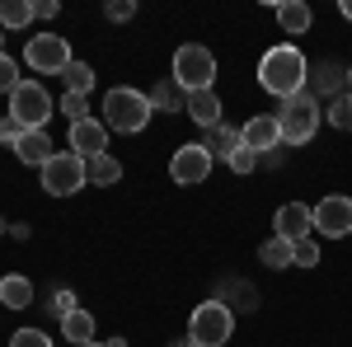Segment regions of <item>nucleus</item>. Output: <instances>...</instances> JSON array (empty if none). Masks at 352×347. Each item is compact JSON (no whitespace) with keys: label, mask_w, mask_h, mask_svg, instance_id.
Masks as SVG:
<instances>
[{"label":"nucleus","mask_w":352,"mask_h":347,"mask_svg":"<svg viewBox=\"0 0 352 347\" xmlns=\"http://www.w3.org/2000/svg\"><path fill=\"white\" fill-rule=\"evenodd\" d=\"M305 80H310V66H305L300 47H292V43H282V47L263 52V61H258V85H263L268 94H277V99L300 94Z\"/></svg>","instance_id":"1"},{"label":"nucleus","mask_w":352,"mask_h":347,"mask_svg":"<svg viewBox=\"0 0 352 347\" xmlns=\"http://www.w3.org/2000/svg\"><path fill=\"white\" fill-rule=\"evenodd\" d=\"M169 347H197V343H192V338H179V343H169Z\"/></svg>","instance_id":"38"},{"label":"nucleus","mask_w":352,"mask_h":347,"mask_svg":"<svg viewBox=\"0 0 352 347\" xmlns=\"http://www.w3.org/2000/svg\"><path fill=\"white\" fill-rule=\"evenodd\" d=\"M338 10H343V19H348V24H352V0H343V5H338Z\"/></svg>","instance_id":"36"},{"label":"nucleus","mask_w":352,"mask_h":347,"mask_svg":"<svg viewBox=\"0 0 352 347\" xmlns=\"http://www.w3.org/2000/svg\"><path fill=\"white\" fill-rule=\"evenodd\" d=\"M85 179L94 188H109V183L122 179V164L113 160V155H94V160H85Z\"/></svg>","instance_id":"20"},{"label":"nucleus","mask_w":352,"mask_h":347,"mask_svg":"<svg viewBox=\"0 0 352 347\" xmlns=\"http://www.w3.org/2000/svg\"><path fill=\"white\" fill-rule=\"evenodd\" d=\"M240 141L254 150V155L277 150V141H282V132H277V113H258V117H249V122L240 127Z\"/></svg>","instance_id":"13"},{"label":"nucleus","mask_w":352,"mask_h":347,"mask_svg":"<svg viewBox=\"0 0 352 347\" xmlns=\"http://www.w3.org/2000/svg\"><path fill=\"white\" fill-rule=\"evenodd\" d=\"M61 338H71L76 347L94 343V315H89V310H71V315L61 320Z\"/></svg>","instance_id":"19"},{"label":"nucleus","mask_w":352,"mask_h":347,"mask_svg":"<svg viewBox=\"0 0 352 347\" xmlns=\"http://www.w3.org/2000/svg\"><path fill=\"white\" fill-rule=\"evenodd\" d=\"M174 80H179V89H184V94L217 89V56L207 52V47H197V43L179 47V52H174Z\"/></svg>","instance_id":"4"},{"label":"nucleus","mask_w":352,"mask_h":347,"mask_svg":"<svg viewBox=\"0 0 352 347\" xmlns=\"http://www.w3.org/2000/svg\"><path fill=\"white\" fill-rule=\"evenodd\" d=\"M0 300H5L10 310H28V305H33V282H28V277H19V272L0 277Z\"/></svg>","instance_id":"18"},{"label":"nucleus","mask_w":352,"mask_h":347,"mask_svg":"<svg viewBox=\"0 0 352 347\" xmlns=\"http://www.w3.org/2000/svg\"><path fill=\"white\" fill-rule=\"evenodd\" d=\"M71 155H80V160L109 155V127H104V117H85V122H71Z\"/></svg>","instance_id":"10"},{"label":"nucleus","mask_w":352,"mask_h":347,"mask_svg":"<svg viewBox=\"0 0 352 347\" xmlns=\"http://www.w3.org/2000/svg\"><path fill=\"white\" fill-rule=\"evenodd\" d=\"M226 164H230L235 174H254V169H258V155H254V150H249V146L240 141V150H235V155H230Z\"/></svg>","instance_id":"31"},{"label":"nucleus","mask_w":352,"mask_h":347,"mask_svg":"<svg viewBox=\"0 0 352 347\" xmlns=\"http://www.w3.org/2000/svg\"><path fill=\"white\" fill-rule=\"evenodd\" d=\"M14 155L24 164H38V169H43V164L52 160V136L47 132H24V141L14 146Z\"/></svg>","instance_id":"17"},{"label":"nucleus","mask_w":352,"mask_h":347,"mask_svg":"<svg viewBox=\"0 0 352 347\" xmlns=\"http://www.w3.org/2000/svg\"><path fill=\"white\" fill-rule=\"evenodd\" d=\"M61 113L71 122H85L89 117V94H61Z\"/></svg>","instance_id":"28"},{"label":"nucleus","mask_w":352,"mask_h":347,"mask_svg":"<svg viewBox=\"0 0 352 347\" xmlns=\"http://www.w3.org/2000/svg\"><path fill=\"white\" fill-rule=\"evenodd\" d=\"M315 263H320V244H315V235L296 240V267H315Z\"/></svg>","instance_id":"30"},{"label":"nucleus","mask_w":352,"mask_h":347,"mask_svg":"<svg viewBox=\"0 0 352 347\" xmlns=\"http://www.w3.org/2000/svg\"><path fill=\"white\" fill-rule=\"evenodd\" d=\"M24 61L38 71V76H61L76 56H71V43H66V38H56V33H38V38H28Z\"/></svg>","instance_id":"7"},{"label":"nucleus","mask_w":352,"mask_h":347,"mask_svg":"<svg viewBox=\"0 0 352 347\" xmlns=\"http://www.w3.org/2000/svg\"><path fill=\"white\" fill-rule=\"evenodd\" d=\"M0 52H5V33H0Z\"/></svg>","instance_id":"40"},{"label":"nucleus","mask_w":352,"mask_h":347,"mask_svg":"<svg viewBox=\"0 0 352 347\" xmlns=\"http://www.w3.org/2000/svg\"><path fill=\"white\" fill-rule=\"evenodd\" d=\"M0 235H5V221H0Z\"/></svg>","instance_id":"42"},{"label":"nucleus","mask_w":352,"mask_h":347,"mask_svg":"<svg viewBox=\"0 0 352 347\" xmlns=\"http://www.w3.org/2000/svg\"><path fill=\"white\" fill-rule=\"evenodd\" d=\"M348 94H352V66H348Z\"/></svg>","instance_id":"39"},{"label":"nucleus","mask_w":352,"mask_h":347,"mask_svg":"<svg viewBox=\"0 0 352 347\" xmlns=\"http://www.w3.org/2000/svg\"><path fill=\"white\" fill-rule=\"evenodd\" d=\"M277 24H282V33L300 38L305 28L315 24V14H310V5H305V0H282V5H277Z\"/></svg>","instance_id":"15"},{"label":"nucleus","mask_w":352,"mask_h":347,"mask_svg":"<svg viewBox=\"0 0 352 347\" xmlns=\"http://www.w3.org/2000/svg\"><path fill=\"white\" fill-rule=\"evenodd\" d=\"M0 141H5V146H19V141H24V127H19V122H14L10 113L0 117Z\"/></svg>","instance_id":"32"},{"label":"nucleus","mask_w":352,"mask_h":347,"mask_svg":"<svg viewBox=\"0 0 352 347\" xmlns=\"http://www.w3.org/2000/svg\"><path fill=\"white\" fill-rule=\"evenodd\" d=\"M28 19H33L28 0H0V28H24Z\"/></svg>","instance_id":"24"},{"label":"nucleus","mask_w":352,"mask_h":347,"mask_svg":"<svg viewBox=\"0 0 352 347\" xmlns=\"http://www.w3.org/2000/svg\"><path fill=\"white\" fill-rule=\"evenodd\" d=\"M348 80V66H343V71H338V66H320V76H315V89H310V94H315V99H320V94H329V89H338V85Z\"/></svg>","instance_id":"26"},{"label":"nucleus","mask_w":352,"mask_h":347,"mask_svg":"<svg viewBox=\"0 0 352 347\" xmlns=\"http://www.w3.org/2000/svg\"><path fill=\"white\" fill-rule=\"evenodd\" d=\"M324 117L333 122V127H338V132H352V94H348V89H343V94H338V99L329 104Z\"/></svg>","instance_id":"25"},{"label":"nucleus","mask_w":352,"mask_h":347,"mask_svg":"<svg viewBox=\"0 0 352 347\" xmlns=\"http://www.w3.org/2000/svg\"><path fill=\"white\" fill-rule=\"evenodd\" d=\"M212 155L202 150V141H192V146H179L174 150V160H169V179L174 183H202L207 174H212Z\"/></svg>","instance_id":"9"},{"label":"nucleus","mask_w":352,"mask_h":347,"mask_svg":"<svg viewBox=\"0 0 352 347\" xmlns=\"http://www.w3.org/2000/svg\"><path fill=\"white\" fill-rule=\"evenodd\" d=\"M10 117L24 127V132H43L47 117H52V94L38 80H24L14 94H10Z\"/></svg>","instance_id":"6"},{"label":"nucleus","mask_w":352,"mask_h":347,"mask_svg":"<svg viewBox=\"0 0 352 347\" xmlns=\"http://www.w3.org/2000/svg\"><path fill=\"white\" fill-rule=\"evenodd\" d=\"M85 347H104V343H85Z\"/></svg>","instance_id":"41"},{"label":"nucleus","mask_w":352,"mask_h":347,"mask_svg":"<svg viewBox=\"0 0 352 347\" xmlns=\"http://www.w3.org/2000/svg\"><path fill=\"white\" fill-rule=\"evenodd\" d=\"M315 230L329 235V240L352 235V197H324V202L315 207Z\"/></svg>","instance_id":"11"},{"label":"nucleus","mask_w":352,"mask_h":347,"mask_svg":"<svg viewBox=\"0 0 352 347\" xmlns=\"http://www.w3.org/2000/svg\"><path fill=\"white\" fill-rule=\"evenodd\" d=\"M202 150H207L212 160H230V155L240 150V132L221 122V127H212V132H202Z\"/></svg>","instance_id":"16"},{"label":"nucleus","mask_w":352,"mask_h":347,"mask_svg":"<svg viewBox=\"0 0 352 347\" xmlns=\"http://www.w3.org/2000/svg\"><path fill=\"white\" fill-rule=\"evenodd\" d=\"M188 113L192 122L202 127V132H212V127H221V94L217 89H202V94H188Z\"/></svg>","instance_id":"14"},{"label":"nucleus","mask_w":352,"mask_h":347,"mask_svg":"<svg viewBox=\"0 0 352 347\" xmlns=\"http://www.w3.org/2000/svg\"><path fill=\"white\" fill-rule=\"evenodd\" d=\"M230 333H235V315H230V305H226V300H202V305L192 310L188 338L197 347H221Z\"/></svg>","instance_id":"5"},{"label":"nucleus","mask_w":352,"mask_h":347,"mask_svg":"<svg viewBox=\"0 0 352 347\" xmlns=\"http://www.w3.org/2000/svg\"><path fill=\"white\" fill-rule=\"evenodd\" d=\"M320 99L310 94V89H300V94H292V99H282V108H277V132H282V141L287 146H305V141H315V132H320Z\"/></svg>","instance_id":"3"},{"label":"nucleus","mask_w":352,"mask_h":347,"mask_svg":"<svg viewBox=\"0 0 352 347\" xmlns=\"http://www.w3.org/2000/svg\"><path fill=\"white\" fill-rule=\"evenodd\" d=\"M52 305H56V315H61V320H66L71 310H80V305H76V295H71V291H56V300H52Z\"/></svg>","instance_id":"35"},{"label":"nucleus","mask_w":352,"mask_h":347,"mask_svg":"<svg viewBox=\"0 0 352 347\" xmlns=\"http://www.w3.org/2000/svg\"><path fill=\"white\" fill-rule=\"evenodd\" d=\"M56 0H33V19H56Z\"/></svg>","instance_id":"34"},{"label":"nucleus","mask_w":352,"mask_h":347,"mask_svg":"<svg viewBox=\"0 0 352 347\" xmlns=\"http://www.w3.org/2000/svg\"><path fill=\"white\" fill-rule=\"evenodd\" d=\"M85 183H89V179H85V160L71 155V150H61V155H52V160L43 164V188H47L52 197H71V192H80Z\"/></svg>","instance_id":"8"},{"label":"nucleus","mask_w":352,"mask_h":347,"mask_svg":"<svg viewBox=\"0 0 352 347\" xmlns=\"http://www.w3.org/2000/svg\"><path fill=\"white\" fill-rule=\"evenodd\" d=\"M151 94H141V89H127V85H118L104 94V127L109 132H146V122H151Z\"/></svg>","instance_id":"2"},{"label":"nucleus","mask_w":352,"mask_h":347,"mask_svg":"<svg viewBox=\"0 0 352 347\" xmlns=\"http://www.w3.org/2000/svg\"><path fill=\"white\" fill-rule=\"evenodd\" d=\"M272 225H277V235L282 240H305V235H315V212L305 207V202H287V207H277L272 216Z\"/></svg>","instance_id":"12"},{"label":"nucleus","mask_w":352,"mask_h":347,"mask_svg":"<svg viewBox=\"0 0 352 347\" xmlns=\"http://www.w3.org/2000/svg\"><path fill=\"white\" fill-rule=\"evenodd\" d=\"M258 263H268V267H296V244L282 240V235H272V240L258 249Z\"/></svg>","instance_id":"21"},{"label":"nucleus","mask_w":352,"mask_h":347,"mask_svg":"<svg viewBox=\"0 0 352 347\" xmlns=\"http://www.w3.org/2000/svg\"><path fill=\"white\" fill-rule=\"evenodd\" d=\"M132 14H136V5H132V0H113V5H109V19H113V24H127Z\"/></svg>","instance_id":"33"},{"label":"nucleus","mask_w":352,"mask_h":347,"mask_svg":"<svg viewBox=\"0 0 352 347\" xmlns=\"http://www.w3.org/2000/svg\"><path fill=\"white\" fill-rule=\"evenodd\" d=\"M104 347H127V338H109V343H104Z\"/></svg>","instance_id":"37"},{"label":"nucleus","mask_w":352,"mask_h":347,"mask_svg":"<svg viewBox=\"0 0 352 347\" xmlns=\"http://www.w3.org/2000/svg\"><path fill=\"white\" fill-rule=\"evenodd\" d=\"M188 108V94H184V89H179V80H174V76H169V80H160L155 85V89H151V108H164V113H169V108Z\"/></svg>","instance_id":"22"},{"label":"nucleus","mask_w":352,"mask_h":347,"mask_svg":"<svg viewBox=\"0 0 352 347\" xmlns=\"http://www.w3.org/2000/svg\"><path fill=\"white\" fill-rule=\"evenodd\" d=\"M19 61H14V56L10 52H0V89H5V94H14V89H19Z\"/></svg>","instance_id":"27"},{"label":"nucleus","mask_w":352,"mask_h":347,"mask_svg":"<svg viewBox=\"0 0 352 347\" xmlns=\"http://www.w3.org/2000/svg\"><path fill=\"white\" fill-rule=\"evenodd\" d=\"M61 80H66V94H89V89H94V71H89L85 61H71V66L61 71Z\"/></svg>","instance_id":"23"},{"label":"nucleus","mask_w":352,"mask_h":347,"mask_svg":"<svg viewBox=\"0 0 352 347\" xmlns=\"http://www.w3.org/2000/svg\"><path fill=\"white\" fill-rule=\"evenodd\" d=\"M10 347H52V338H47L43 328H19V333L10 338Z\"/></svg>","instance_id":"29"}]
</instances>
